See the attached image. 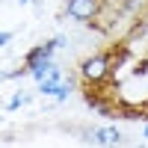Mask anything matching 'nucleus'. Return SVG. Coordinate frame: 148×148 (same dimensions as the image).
I'll return each mask as SVG.
<instances>
[{
  "instance_id": "obj_4",
  "label": "nucleus",
  "mask_w": 148,
  "mask_h": 148,
  "mask_svg": "<svg viewBox=\"0 0 148 148\" xmlns=\"http://www.w3.org/2000/svg\"><path fill=\"white\" fill-rule=\"evenodd\" d=\"M95 142L98 145H119V142H125V133L116 125H101V127H95Z\"/></svg>"
},
{
  "instance_id": "obj_1",
  "label": "nucleus",
  "mask_w": 148,
  "mask_h": 148,
  "mask_svg": "<svg viewBox=\"0 0 148 148\" xmlns=\"http://www.w3.org/2000/svg\"><path fill=\"white\" fill-rule=\"evenodd\" d=\"M110 74H113V56H110L107 51H95V53H89L80 62V77L86 83H92V86L107 83Z\"/></svg>"
},
{
  "instance_id": "obj_6",
  "label": "nucleus",
  "mask_w": 148,
  "mask_h": 148,
  "mask_svg": "<svg viewBox=\"0 0 148 148\" xmlns=\"http://www.w3.org/2000/svg\"><path fill=\"white\" fill-rule=\"evenodd\" d=\"M12 39H15V33H12V30H3V33H0V47H9Z\"/></svg>"
},
{
  "instance_id": "obj_3",
  "label": "nucleus",
  "mask_w": 148,
  "mask_h": 148,
  "mask_svg": "<svg viewBox=\"0 0 148 148\" xmlns=\"http://www.w3.org/2000/svg\"><path fill=\"white\" fill-rule=\"evenodd\" d=\"M59 51V47L53 45V39H47V42H42V45H36L33 51H27V56H24V65H27L30 71L33 68H42V65H47V62H53V53Z\"/></svg>"
},
{
  "instance_id": "obj_8",
  "label": "nucleus",
  "mask_w": 148,
  "mask_h": 148,
  "mask_svg": "<svg viewBox=\"0 0 148 148\" xmlns=\"http://www.w3.org/2000/svg\"><path fill=\"white\" fill-rule=\"evenodd\" d=\"M142 136H145V139H148V119H145V121H142Z\"/></svg>"
},
{
  "instance_id": "obj_5",
  "label": "nucleus",
  "mask_w": 148,
  "mask_h": 148,
  "mask_svg": "<svg viewBox=\"0 0 148 148\" xmlns=\"http://www.w3.org/2000/svg\"><path fill=\"white\" fill-rule=\"evenodd\" d=\"M33 101V92H27V89H18L15 95L6 101V113H15V110H21V107H27Z\"/></svg>"
},
{
  "instance_id": "obj_9",
  "label": "nucleus",
  "mask_w": 148,
  "mask_h": 148,
  "mask_svg": "<svg viewBox=\"0 0 148 148\" xmlns=\"http://www.w3.org/2000/svg\"><path fill=\"white\" fill-rule=\"evenodd\" d=\"M18 3H21V6H27V3H33V0H18Z\"/></svg>"
},
{
  "instance_id": "obj_2",
  "label": "nucleus",
  "mask_w": 148,
  "mask_h": 148,
  "mask_svg": "<svg viewBox=\"0 0 148 148\" xmlns=\"http://www.w3.org/2000/svg\"><path fill=\"white\" fill-rule=\"evenodd\" d=\"M104 9L107 3L104 0H65V18L71 21H77V24H92L104 15Z\"/></svg>"
},
{
  "instance_id": "obj_7",
  "label": "nucleus",
  "mask_w": 148,
  "mask_h": 148,
  "mask_svg": "<svg viewBox=\"0 0 148 148\" xmlns=\"http://www.w3.org/2000/svg\"><path fill=\"white\" fill-rule=\"evenodd\" d=\"M104 3H107V9H125L127 0H104Z\"/></svg>"
}]
</instances>
